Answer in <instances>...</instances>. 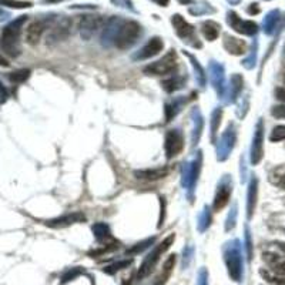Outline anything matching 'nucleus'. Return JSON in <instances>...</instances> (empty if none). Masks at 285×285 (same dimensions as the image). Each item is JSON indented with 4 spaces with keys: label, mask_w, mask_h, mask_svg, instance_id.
Returning <instances> with one entry per match:
<instances>
[{
    "label": "nucleus",
    "mask_w": 285,
    "mask_h": 285,
    "mask_svg": "<svg viewBox=\"0 0 285 285\" xmlns=\"http://www.w3.org/2000/svg\"><path fill=\"white\" fill-rule=\"evenodd\" d=\"M27 20V16H20L15 22L9 23L5 29L2 30L0 36V47L2 51L15 59L20 54V33H22L23 24Z\"/></svg>",
    "instance_id": "1"
},
{
    "label": "nucleus",
    "mask_w": 285,
    "mask_h": 285,
    "mask_svg": "<svg viewBox=\"0 0 285 285\" xmlns=\"http://www.w3.org/2000/svg\"><path fill=\"white\" fill-rule=\"evenodd\" d=\"M140 37H141V26L134 20H127L117 30L114 36V46L120 50H127L137 43Z\"/></svg>",
    "instance_id": "2"
},
{
    "label": "nucleus",
    "mask_w": 285,
    "mask_h": 285,
    "mask_svg": "<svg viewBox=\"0 0 285 285\" xmlns=\"http://www.w3.org/2000/svg\"><path fill=\"white\" fill-rule=\"evenodd\" d=\"M174 240H176V235L170 234L164 241L160 242L159 245H155V248L144 258V261L140 265L139 272H137V279H144V278L151 274V271L155 268V265L160 261L161 256L171 247V244L174 242Z\"/></svg>",
    "instance_id": "3"
},
{
    "label": "nucleus",
    "mask_w": 285,
    "mask_h": 285,
    "mask_svg": "<svg viewBox=\"0 0 285 285\" xmlns=\"http://www.w3.org/2000/svg\"><path fill=\"white\" fill-rule=\"evenodd\" d=\"M177 66H178L177 53L174 50H170L163 59L148 65L144 69V73L151 74V76H166V74L173 73Z\"/></svg>",
    "instance_id": "4"
},
{
    "label": "nucleus",
    "mask_w": 285,
    "mask_h": 285,
    "mask_svg": "<svg viewBox=\"0 0 285 285\" xmlns=\"http://www.w3.org/2000/svg\"><path fill=\"white\" fill-rule=\"evenodd\" d=\"M277 247L281 249V252L265 251L263 254V260L268 265V270L285 277V244L284 242H277Z\"/></svg>",
    "instance_id": "5"
},
{
    "label": "nucleus",
    "mask_w": 285,
    "mask_h": 285,
    "mask_svg": "<svg viewBox=\"0 0 285 285\" xmlns=\"http://www.w3.org/2000/svg\"><path fill=\"white\" fill-rule=\"evenodd\" d=\"M72 26H73V22L70 19H61L57 24H54L51 27L50 33L47 35V44H53L60 43V42H65L67 37L72 35Z\"/></svg>",
    "instance_id": "6"
},
{
    "label": "nucleus",
    "mask_w": 285,
    "mask_h": 285,
    "mask_svg": "<svg viewBox=\"0 0 285 285\" xmlns=\"http://www.w3.org/2000/svg\"><path fill=\"white\" fill-rule=\"evenodd\" d=\"M184 148V139L183 134L177 130H170L166 134V140H164V150H166V155L167 159H173L183 151Z\"/></svg>",
    "instance_id": "7"
},
{
    "label": "nucleus",
    "mask_w": 285,
    "mask_h": 285,
    "mask_svg": "<svg viewBox=\"0 0 285 285\" xmlns=\"http://www.w3.org/2000/svg\"><path fill=\"white\" fill-rule=\"evenodd\" d=\"M103 19L102 16H94V15H86L83 16L79 23V29L81 31V36L84 39H90L94 35L97 30L102 27Z\"/></svg>",
    "instance_id": "8"
},
{
    "label": "nucleus",
    "mask_w": 285,
    "mask_h": 285,
    "mask_svg": "<svg viewBox=\"0 0 285 285\" xmlns=\"http://www.w3.org/2000/svg\"><path fill=\"white\" fill-rule=\"evenodd\" d=\"M228 23H230V26H231L233 29L237 30V31L241 33V35L252 36V35H256L257 30H258L257 23L249 22V20H241V19L238 17V15L234 13V12L228 13Z\"/></svg>",
    "instance_id": "9"
},
{
    "label": "nucleus",
    "mask_w": 285,
    "mask_h": 285,
    "mask_svg": "<svg viewBox=\"0 0 285 285\" xmlns=\"http://www.w3.org/2000/svg\"><path fill=\"white\" fill-rule=\"evenodd\" d=\"M46 29H47V22L46 20H35V22L30 23L27 29H26V33H24L26 43L30 44V46L39 44Z\"/></svg>",
    "instance_id": "10"
},
{
    "label": "nucleus",
    "mask_w": 285,
    "mask_h": 285,
    "mask_svg": "<svg viewBox=\"0 0 285 285\" xmlns=\"http://www.w3.org/2000/svg\"><path fill=\"white\" fill-rule=\"evenodd\" d=\"M164 49V43H163V40H161L160 37H153V39H150L147 44L141 49V51L139 53V56H137V59L140 60H146V59H151L154 56H157V54H160L161 51Z\"/></svg>",
    "instance_id": "11"
},
{
    "label": "nucleus",
    "mask_w": 285,
    "mask_h": 285,
    "mask_svg": "<svg viewBox=\"0 0 285 285\" xmlns=\"http://www.w3.org/2000/svg\"><path fill=\"white\" fill-rule=\"evenodd\" d=\"M84 219H86V217L81 212H73V214H67V215L59 217V218L50 219V221L46 223V226L51 227V228H65V227L72 226L76 223H83Z\"/></svg>",
    "instance_id": "12"
},
{
    "label": "nucleus",
    "mask_w": 285,
    "mask_h": 285,
    "mask_svg": "<svg viewBox=\"0 0 285 285\" xmlns=\"http://www.w3.org/2000/svg\"><path fill=\"white\" fill-rule=\"evenodd\" d=\"M224 47L226 50L230 53V54H234V56H241L244 54L248 46L245 43V40H241V39H237V37L230 36V35H226L224 36Z\"/></svg>",
    "instance_id": "13"
},
{
    "label": "nucleus",
    "mask_w": 285,
    "mask_h": 285,
    "mask_svg": "<svg viewBox=\"0 0 285 285\" xmlns=\"http://www.w3.org/2000/svg\"><path fill=\"white\" fill-rule=\"evenodd\" d=\"M171 23L174 26L177 36L181 37V39H188L193 36L194 33V27L191 26L190 23L187 22L181 15H174L171 17Z\"/></svg>",
    "instance_id": "14"
},
{
    "label": "nucleus",
    "mask_w": 285,
    "mask_h": 285,
    "mask_svg": "<svg viewBox=\"0 0 285 285\" xmlns=\"http://www.w3.org/2000/svg\"><path fill=\"white\" fill-rule=\"evenodd\" d=\"M134 176L137 177L139 180H144V181H157L161 180L164 177L168 176V168H147V170H139L134 173Z\"/></svg>",
    "instance_id": "15"
},
{
    "label": "nucleus",
    "mask_w": 285,
    "mask_h": 285,
    "mask_svg": "<svg viewBox=\"0 0 285 285\" xmlns=\"http://www.w3.org/2000/svg\"><path fill=\"white\" fill-rule=\"evenodd\" d=\"M230 197H231V187L221 185L217 191V194H215V198H214V204H212L214 211H221L228 204Z\"/></svg>",
    "instance_id": "16"
},
{
    "label": "nucleus",
    "mask_w": 285,
    "mask_h": 285,
    "mask_svg": "<svg viewBox=\"0 0 285 285\" xmlns=\"http://www.w3.org/2000/svg\"><path fill=\"white\" fill-rule=\"evenodd\" d=\"M219 30H221V26H219L217 22H214V20H205V22L201 24V33H203V36H204L208 42L217 40V37H218L219 35Z\"/></svg>",
    "instance_id": "17"
},
{
    "label": "nucleus",
    "mask_w": 285,
    "mask_h": 285,
    "mask_svg": "<svg viewBox=\"0 0 285 285\" xmlns=\"http://www.w3.org/2000/svg\"><path fill=\"white\" fill-rule=\"evenodd\" d=\"M227 265H228L230 275L234 278L235 281H240V277H241V264H240L238 254H230V257L227 258Z\"/></svg>",
    "instance_id": "18"
},
{
    "label": "nucleus",
    "mask_w": 285,
    "mask_h": 285,
    "mask_svg": "<svg viewBox=\"0 0 285 285\" xmlns=\"http://www.w3.org/2000/svg\"><path fill=\"white\" fill-rule=\"evenodd\" d=\"M176 261H177V256H170L166 260V263L163 265V272H161V275L157 278V282L155 285H164L166 284V281L168 279V277L171 275V271L174 268V265H176Z\"/></svg>",
    "instance_id": "19"
},
{
    "label": "nucleus",
    "mask_w": 285,
    "mask_h": 285,
    "mask_svg": "<svg viewBox=\"0 0 285 285\" xmlns=\"http://www.w3.org/2000/svg\"><path fill=\"white\" fill-rule=\"evenodd\" d=\"M260 274H261V277H263L267 282H270L271 285H285L284 275H279V274L268 270V268L260 270Z\"/></svg>",
    "instance_id": "20"
},
{
    "label": "nucleus",
    "mask_w": 285,
    "mask_h": 285,
    "mask_svg": "<svg viewBox=\"0 0 285 285\" xmlns=\"http://www.w3.org/2000/svg\"><path fill=\"white\" fill-rule=\"evenodd\" d=\"M263 157V132L261 129L257 132L256 139H254V146H252V163L257 164L260 163Z\"/></svg>",
    "instance_id": "21"
},
{
    "label": "nucleus",
    "mask_w": 285,
    "mask_h": 285,
    "mask_svg": "<svg viewBox=\"0 0 285 285\" xmlns=\"http://www.w3.org/2000/svg\"><path fill=\"white\" fill-rule=\"evenodd\" d=\"M270 180L274 185H278V187H281V188L285 190V166L274 168L271 171Z\"/></svg>",
    "instance_id": "22"
},
{
    "label": "nucleus",
    "mask_w": 285,
    "mask_h": 285,
    "mask_svg": "<svg viewBox=\"0 0 285 285\" xmlns=\"http://www.w3.org/2000/svg\"><path fill=\"white\" fill-rule=\"evenodd\" d=\"M256 204H257V180H252L251 181V185H249V191H248V217L251 218L252 217V212L256 210Z\"/></svg>",
    "instance_id": "23"
},
{
    "label": "nucleus",
    "mask_w": 285,
    "mask_h": 285,
    "mask_svg": "<svg viewBox=\"0 0 285 285\" xmlns=\"http://www.w3.org/2000/svg\"><path fill=\"white\" fill-rule=\"evenodd\" d=\"M29 77H30V70H27V69L16 70V72L10 73V76H9L10 81H13V83H23V81L27 80Z\"/></svg>",
    "instance_id": "24"
},
{
    "label": "nucleus",
    "mask_w": 285,
    "mask_h": 285,
    "mask_svg": "<svg viewBox=\"0 0 285 285\" xmlns=\"http://www.w3.org/2000/svg\"><path fill=\"white\" fill-rule=\"evenodd\" d=\"M0 6H8L12 9H27L31 8V3L20 2V0H0Z\"/></svg>",
    "instance_id": "25"
},
{
    "label": "nucleus",
    "mask_w": 285,
    "mask_h": 285,
    "mask_svg": "<svg viewBox=\"0 0 285 285\" xmlns=\"http://www.w3.org/2000/svg\"><path fill=\"white\" fill-rule=\"evenodd\" d=\"M270 140L272 143H277V141L285 140V125H277V127H274V130L271 132Z\"/></svg>",
    "instance_id": "26"
},
{
    "label": "nucleus",
    "mask_w": 285,
    "mask_h": 285,
    "mask_svg": "<svg viewBox=\"0 0 285 285\" xmlns=\"http://www.w3.org/2000/svg\"><path fill=\"white\" fill-rule=\"evenodd\" d=\"M130 265V261H123V263H118V264H114V265H111L109 268H106V272H109V274H113V272H116V271L121 270V267H129Z\"/></svg>",
    "instance_id": "27"
},
{
    "label": "nucleus",
    "mask_w": 285,
    "mask_h": 285,
    "mask_svg": "<svg viewBox=\"0 0 285 285\" xmlns=\"http://www.w3.org/2000/svg\"><path fill=\"white\" fill-rule=\"evenodd\" d=\"M154 238H151V240H147V241L141 242V244H137V247H134V248H132L130 251H127V254L130 252V254H133V252H139V251H143V249L146 248L147 245L146 244H148V242H153Z\"/></svg>",
    "instance_id": "28"
},
{
    "label": "nucleus",
    "mask_w": 285,
    "mask_h": 285,
    "mask_svg": "<svg viewBox=\"0 0 285 285\" xmlns=\"http://www.w3.org/2000/svg\"><path fill=\"white\" fill-rule=\"evenodd\" d=\"M161 215H160V219H159V227H161L163 224V221H164V210H166V200L161 197Z\"/></svg>",
    "instance_id": "29"
},
{
    "label": "nucleus",
    "mask_w": 285,
    "mask_h": 285,
    "mask_svg": "<svg viewBox=\"0 0 285 285\" xmlns=\"http://www.w3.org/2000/svg\"><path fill=\"white\" fill-rule=\"evenodd\" d=\"M275 96H277L278 100H281V102H285V88L278 87L277 90H275Z\"/></svg>",
    "instance_id": "30"
},
{
    "label": "nucleus",
    "mask_w": 285,
    "mask_h": 285,
    "mask_svg": "<svg viewBox=\"0 0 285 285\" xmlns=\"http://www.w3.org/2000/svg\"><path fill=\"white\" fill-rule=\"evenodd\" d=\"M248 13L249 15H257V13H260V8H258V5H251V8L248 9Z\"/></svg>",
    "instance_id": "31"
},
{
    "label": "nucleus",
    "mask_w": 285,
    "mask_h": 285,
    "mask_svg": "<svg viewBox=\"0 0 285 285\" xmlns=\"http://www.w3.org/2000/svg\"><path fill=\"white\" fill-rule=\"evenodd\" d=\"M153 2H155L157 5H160V6H163V8L168 6V3H170V0H153Z\"/></svg>",
    "instance_id": "32"
},
{
    "label": "nucleus",
    "mask_w": 285,
    "mask_h": 285,
    "mask_svg": "<svg viewBox=\"0 0 285 285\" xmlns=\"http://www.w3.org/2000/svg\"><path fill=\"white\" fill-rule=\"evenodd\" d=\"M0 66H9L8 60H5L2 56H0Z\"/></svg>",
    "instance_id": "33"
},
{
    "label": "nucleus",
    "mask_w": 285,
    "mask_h": 285,
    "mask_svg": "<svg viewBox=\"0 0 285 285\" xmlns=\"http://www.w3.org/2000/svg\"><path fill=\"white\" fill-rule=\"evenodd\" d=\"M6 17H8V13L3 12V10H0V20H3V19H6Z\"/></svg>",
    "instance_id": "34"
},
{
    "label": "nucleus",
    "mask_w": 285,
    "mask_h": 285,
    "mask_svg": "<svg viewBox=\"0 0 285 285\" xmlns=\"http://www.w3.org/2000/svg\"><path fill=\"white\" fill-rule=\"evenodd\" d=\"M6 96V91H5V88L2 86V83H0V97H5Z\"/></svg>",
    "instance_id": "35"
},
{
    "label": "nucleus",
    "mask_w": 285,
    "mask_h": 285,
    "mask_svg": "<svg viewBox=\"0 0 285 285\" xmlns=\"http://www.w3.org/2000/svg\"><path fill=\"white\" fill-rule=\"evenodd\" d=\"M46 2H49V3H57V2H63V0H46Z\"/></svg>",
    "instance_id": "36"
},
{
    "label": "nucleus",
    "mask_w": 285,
    "mask_h": 285,
    "mask_svg": "<svg viewBox=\"0 0 285 285\" xmlns=\"http://www.w3.org/2000/svg\"><path fill=\"white\" fill-rule=\"evenodd\" d=\"M180 2H185V3H190L191 0H180Z\"/></svg>",
    "instance_id": "37"
},
{
    "label": "nucleus",
    "mask_w": 285,
    "mask_h": 285,
    "mask_svg": "<svg viewBox=\"0 0 285 285\" xmlns=\"http://www.w3.org/2000/svg\"><path fill=\"white\" fill-rule=\"evenodd\" d=\"M284 80H285V77H284Z\"/></svg>",
    "instance_id": "38"
}]
</instances>
